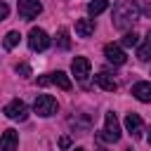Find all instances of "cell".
<instances>
[{
	"label": "cell",
	"instance_id": "obj_1",
	"mask_svg": "<svg viewBox=\"0 0 151 151\" xmlns=\"http://www.w3.org/2000/svg\"><path fill=\"white\" fill-rule=\"evenodd\" d=\"M139 19V5L134 0H118L113 5V26L118 31H127L134 21Z\"/></svg>",
	"mask_w": 151,
	"mask_h": 151
},
{
	"label": "cell",
	"instance_id": "obj_2",
	"mask_svg": "<svg viewBox=\"0 0 151 151\" xmlns=\"http://www.w3.org/2000/svg\"><path fill=\"white\" fill-rule=\"evenodd\" d=\"M101 142H111V144H116L118 139H120V123H118V118H116V113L113 111H109L106 116H104V130L97 134Z\"/></svg>",
	"mask_w": 151,
	"mask_h": 151
},
{
	"label": "cell",
	"instance_id": "obj_3",
	"mask_svg": "<svg viewBox=\"0 0 151 151\" xmlns=\"http://www.w3.org/2000/svg\"><path fill=\"white\" fill-rule=\"evenodd\" d=\"M57 109H59V104H57V99H54L52 94H38L35 101H33V111H35L38 116H42V118L54 116Z\"/></svg>",
	"mask_w": 151,
	"mask_h": 151
},
{
	"label": "cell",
	"instance_id": "obj_4",
	"mask_svg": "<svg viewBox=\"0 0 151 151\" xmlns=\"http://www.w3.org/2000/svg\"><path fill=\"white\" fill-rule=\"evenodd\" d=\"M2 113H5L9 120H26V118H28V109H26V104H24L21 99H12L9 104H5Z\"/></svg>",
	"mask_w": 151,
	"mask_h": 151
},
{
	"label": "cell",
	"instance_id": "obj_5",
	"mask_svg": "<svg viewBox=\"0 0 151 151\" xmlns=\"http://www.w3.org/2000/svg\"><path fill=\"white\" fill-rule=\"evenodd\" d=\"M28 47H31L33 52L47 50V47H50V35H47L42 28H31V33H28Z\"/></svg>",
	"mask_w": 151,
	"mask_h": 151
},
{
	"label": "cell",
	"instance_id": "obj_6",
	"mask_svg": "<svg viewBox=\"0 0 151 151\" xmlns=\"http://www.w3.org/2000/svg\"><path fill=\"white\" fill-rule=\"evenodd\" d=\"M17 9H19V17L21 19H35L42 12V5H40V0H19L17 2Z\"/></svg>",
	"mask_w": 151,
	"mask_h": 151
},
{
	"label": "cell",
	"instance_id": "obj_7",
	"mask_svg": "<svg viewBox=\"0 0 151 151\" xmlns=\"http://www.w3.org/2000/svg\"><path fill=\"white\" fill-rule=\"evenodd\" d=\"M104 57L113 64V66H123L125 61H127V54L123 52V47L120 45H116V42H109L106 47H104Z\"/></svg>",
	"mask_w": 151,
	"mask_h": 151
},
{
	"label": "cell",
	"instance_id": "obj_8",
	"mask_svg": "<svg viewBox=\"0 0 151 151\" xmlns=\"http://www.w3.org/2000/svg\"><path fill=\"white\" fill-rule=\"evenodd\" d=\"M125 127H127V134L132 139H139L142 132H144V120L137 116V113H127L125 116Z\"/></svg>",
	"mask_w": 151,
	"mask_h": 151
},
{
	"label": "cell",
	"instance_id": "obj_9",
	"mask_svg": "<svg viewBox=\"0 0 151 151\" xmlns=\"http://www.w3.org/2000/svg\"><path fill=\"white\" fill-rule=\"evenodd\" d=\"M71 71H73V76H76L78 80H85V78L90 76V59L76 57V59L71 61Z\"/></svg>",
	"mask_w": 151,
	"mask_h": 151
},
{
	"label": "cell",
	"instance_id": "obj_10",
	"mask_svg": "<svg viewBox=\"0 0 151 151\" xmlns=\"http://www.w3.org/2000/svg\"><path fill=\"white\" fill-rule=\"evenodd\" d=\"M17 146H19L17 130H5L0 137V151H17Z\"/></svg>",
	"mask_w": 151,
	"mask_h": 151
},
{
	"label": "cell",
	"instance_id": "obj_11",
	"mask_svg": "<svg viewBox=\"0 0 151 151\" xmlns=\"http://www.w3.org/2000/svg\"><path fill=\"white\" fill-rule=\"evenodd\" d=\"M132 97L139 99V101H144V104H149L151 101V83H146V80L134 83L132 85Z\"/></svg>",
	"mask_w": 151,
	"mask_h": 151
},
{
	"label": "cell",
	"instance_id": "obj_12",
	"mask_svg": "<svg viewBox=\"0 0 151 151\" xmlns=\"http://www.w3.org/2000/svg\"><path fill=\"white\" fill-rule=\"evenodd\" d=\"M94 83H97L101 90H106V92H116V90H118V83H116V78H113L111 73H106V71L97 73V76H94Z\"/></svg>",
	"mask_w": 151,
	"mask_h": 151
},
{
	"label": "cell",
	"instance_id": "obj_13",
	"mask_svg": "<svg viewBox=\"0 0 151 151\" xmlns=\"http://www.w3.org/2000/svg\"><path fill=\"white\" fill-rule=\"evenodd\" d=\"M76 33H78L80 38H90V35L94 33V21H92V19H78V21H76Z\"/></svg>",
	"mask_w": 151,
	"mask_h": 151
},
{
	"label": "cell",
	"instance_id": "obj_14",
	"mask_svg": "<svg viewBox=\"0 0 151 151\" xmlns=\"http://www.w3.org/2000/svg\"><path fill=\"white\" fill-rule=\"evenodd\" d=\"M50 83L57 85V87H61V90H71V78H68L64 71H54V73H50Z\"/></svg>",
	"mask_w": 151,
	"mask_h": 151
},
{
	"label": "cell",
	"instance_id": "obj_15",
	"mask_svg": "<svg viewBox=\"0 0 151 151\" xmlns=\"http://www.w3.org/2000/svg\"><path fill=\"white\" fill-rule=\"evenodd\" d=\"M106 7H109L106 0H92V2L87 5V14H90V17H97V14H101Z\"/></svg>",
	"mask_w": 151,
	"mask_h": 151
},
{
	"label": "cell",
	"instance_id": "obj_16",
	"mask_svg": "<svg viewBox=\"0 0 151 151\" xmlns=\"http://www.w3.org/2000/svg\"><path fill=\"white\" fill-rule=\"evenodd\" d=\"M137 57L142 59V61H146V59H151V31L146 33V40H144V45L137 50Z\"/></svg>",
	"mask_w": 151,
	"mask_h": 151
},
{
	"label": "cell",
	"instance_id": "obj_17",
	"mask_svg": "<svg viewBox=\"0 0 151 151\" xmlns=\"http://www.w3.org/2000/svg\"><path fill=\"white\" fill-rule=\"evenodd\" d=\"M19 38H21L19 31H9V33L5 35V40H2V47H5V50H14V47L19 45Z\"/></svg>",
	"mask_w": 151,
	"mask_h": 151
},
{
	"label": "cell",
	"instance_id": "obj_18",
	"mask_svg": "<svg viewBox=\"0 0 151 151\" xmlns=\"http://www.w3.org/2000/svg\"><path fill=\"white\" fill-rule=\"evenodd\" d=\"M137 42H139V35H137L134 31H127V33L123 35V40H120V45H123V47H134Z\"/></svg>",
	"mask_w": 151,
	"mask_h": 151
},
{
	"label": "cell",
	"instance_id": "obj_19",
	"mask_svg": "<svg viewBox=\"0 0 151 151\" xmlns=\"http://www.w3.org/2000/svg\"><path fill=\"white\" fill-rule=\"evenodd\" d=\"M59 47L61 50H68L71 47V40H68V28H59V38H57Z\"/></svg>",
	"mask_w": 151,
	"mask_h": 151
},
{
	"label": "cell",
	"instance_id": "obj_20",
	"mask_svg": "<svg viewBox=\"0 0 151 151\" xmlns=\"http://www.w3.org/2000/svg\"><path fill=\"white\" fill-rule=\"evenodd\" d=\"M17 73H21L24 78H28V76H31V66H28V64H19V66H17Z\"/></svg>",
	"mask_w": 151,
	"mask_h": 151
},
{
	"label": "cell",
	"instance_id": "obj_21",
	"mask_svg": "<svg viewBox=\"0 0 151 151\" xmlns=\"http://www.w3.org/2000/svg\"><path fill=\"white\" fill-rule=\"evenodd\" d=\"M7 14H9V7H7L5 2H0V21H2V19H7Z\"/></svg>",
	"mask_w": 151,
	"mask_h": 151
},
{
	"label": "cell",
	"instance_id": "obj_22",
	"mask_svg": "<svg viewBox=\"0 0 151 151\" xmlns=\"http://www.w3.org/2000/svg\"><path fill=\"white\" fill-rule=\"evenodd\" d=\"M68 146H71V139H68V137L64 134V137L59 139V149H68Z\"/></svg>",
	"mask_w": 151,
	"mask_h": 151
},
{
	"label": "cell",
	"instance_id": "obj_23",
	"mask_svg": "<svg viewBox=\"0 0 151 151\" xmlns=\"http://www.w3.org/2000/svg\"><path fill=\"white\" fill-rule=\"evenodd\" d=\"M144 12H146V14L151 17V5H146V7H144Z\"/></svg>",
	"mask_w": 151,
	"mask_h": 151
},
{
	"label": "cell",
	"instance_id": "obj_24",
	"mask_svg": "<svg viewBox=\"0 0 151 151\" xmlns=\"http://www.w3.org/2000/svg\"><path fill=\"white\" fill-rule=\"evenodd\" d=\"M146 142H149V144H151V130H149V134H146Z\"/></svg>",
	"mask_w": 151,
	"mask_h": 151
},
{
	"label": "cell",
	"instance_id": "obj_25",
	"mask_svg": "<svg viewBox=\"0 0 151 151\" xmlns=\"http://www.w3.org/2000/svg\"><path fill=\"white\" fill-rule=\"evenodd\" d=\"M73 151H85V149H80V146H78V149H73Z\"/></svg>",
	"mask_w": 151,
	"mask_h": 151
}]
</instances>
